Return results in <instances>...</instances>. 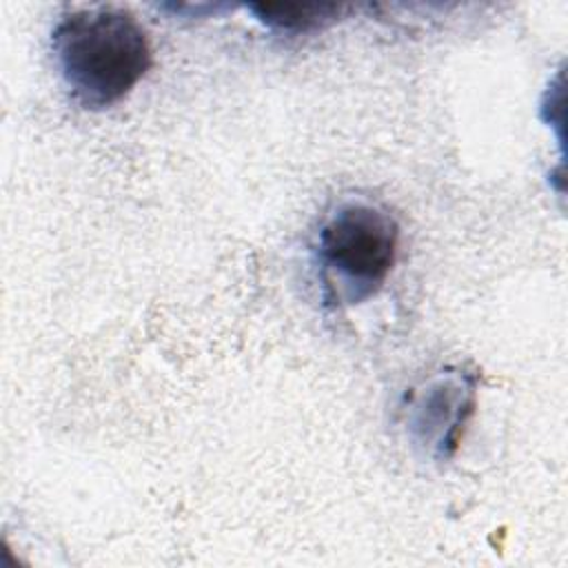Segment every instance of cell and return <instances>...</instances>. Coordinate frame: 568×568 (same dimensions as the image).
<instances>
[{"label":"cell","mask_w":568,"mask_h":568,"mask_svg":"<svg viewBox=\"0 0 568 568\" xmlns=\"http://www.w3.org/2000/svg\"><path fill=\"white\" fill-rule=\"evenodd\" d=\"M399 248V224L379 204L344 202L320 226L315 255L324 300L359 304L388 280Z\"/></svg>","instance_id":"obj_2"},{"label":"cell","mask_w":568,"mask_h":568,"mask_svg":"<svg viewBox=\"0 0 568 568\" xmlns=\"http://www.w3.org/2000/svg\"><path fill=\"white\" fill-rule=\"evenodd\" d=\"M51 47L71 100L87 111L124 100L153 64L144 27L129 11L113 7L62 16L51 33Z\"/></svg>","instance_id":"obj_1"},{"label":"cell","mask_w":568,"mask_h":568,"mask_svg":"<svg viewBox=\"0 0 568 568\" xmlns=\"http://www.w3.org/2000/svg\"><path fill=\"white\" fill-rule=\"evenodd\" d=\"M346 7L339 4H253L257 20L275 31L306 33L335 22Z\"/></svg>","instance_id":"obj_4"},{"label":"cell","mask_w":568,"mask_h":568,"mask_svg":"<svg viewBox=\"0 0 568 568\" xmlns=\"http://www.w3.org/2000/svg\"><path fill=\"white\" fill-rule=\"evenodd\" d=\"M475 393L477 377L464 368H450L408 395V435L435 462L455 455L475 413Z\"/></svg>","instance_id":"obj_3"}]
</instances>
